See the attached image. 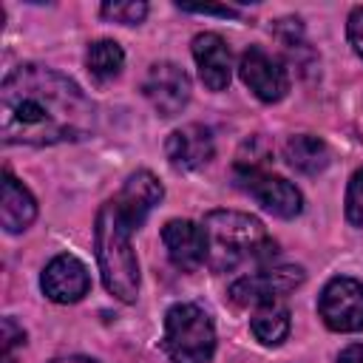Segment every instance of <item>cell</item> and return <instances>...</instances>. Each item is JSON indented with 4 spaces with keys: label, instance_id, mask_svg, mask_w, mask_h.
Listing matches in <instances>:
<instances>
[{
    "label": "cell",
    "instance_id": "cell-1",
    "mask_svg": "<svg viewBox=\"0 0 363 363\" xmlns=\"http://www.w3.org/2000/svg\"><path fill=\"white\" fill-rule=\"evenodd\" d=\"M96 125L94 102L54 68L17 65L0 88V133L6 145H57L85 139Z\"/></svg>",
    "mask_w": 363,
    "mask_h": 363
},
{
    "label": "cell",
    "instance_id": "cell-2",
    "mask_svg": "<svg viewBox=\"0 0 363 363\" xmlns=\"http://www.w3.org/2000/svg\"><path fill=\"white\" fill-rule=\"evenodd\" d=\"M204 238L207 258L204 264L213 272H230L247 261H269L275 255V241L264 230V224L247 213L235 210H213L204 216Z\"/></svg>",
    "mask_w": 363,
    "mask_h": 363
},
{
    "label": "cell",
    "instance_id": "cell-3",
    "mask_svg": "<svg viewBox=\"0 0 363 363\" xmlns=\"http://www.w3.org/2000/svg\"><path fill=\"white\" fill-rule=\"evenodd\" d=\"M130 233L133 227L128 224L116 201H108L99 207L94 241H96V261H99L102 284L113 298L125 303H133L139 292V261L130 247Z\"/></svg>",
    "mask_w": 363,
    "mask_h": 363
},
{
    "label": "cell",
    "instance_id": "cell-4",
    "mask_svg": "<svg viewBox=\"0 0 363 363\" xmlns=\"http://www.w3.org/2000/svg\"><path fill=\"white\" fill-rule=\"evenodd\" d=\"M162 349L173 363H207L216 352L210 315L196 303H176L164 315Z\"/></svg>",
    "mask_w": 363,
    "mask_h": 363
},
{
    "label": "cell",
    "instance_id": "cell-5",
    "mask_svg": "<svg viewBox=\"0 0 363 363\" xmlns=\"http://www.w3.org/2000/svg\"><path fill=\"white\" fill-rule=\"evenodd\" d=\"M303 284V269L295 264H281V267H264L258 272H250L238 278L230 286V298L238 306H264L275 303L281 295L292 292L295 286Z\"/></svg>",
    "mask_w": 363,
    "mask_h": 363
},
{
    "label": "cell",
    "instance_id": "cell-6",
    "mask_svg": "<svg viewBox=\"0 0 363 363\" xmlns=\"http://www.w3.org/2000/svg\"><path fill=\"white\" fill-rule=\"evenodd\" d=\"M318 312L323 323L335 332H360L363 329V284L346 275L332 278L320 292Z\"/></svg>",
    "mask_w": 363,
    "mask_h": 363
},
{
    "label": "cell",
    "instance_id": "cell-7",
    "mask_svg": "<svg viewBox=\"0 0 363 363\" xmlns=\"http://www.w3.org/2000/svg\"><path fill=\"white\" fill-rule=\"evenodd\" d=\"M235 184L244 187L272 216L295 218L301 213V207H303V199H301L298 187L292 182H286L284 176L267 173L264 167H258V170H235Z\"/></svg>",
    "mask_w": 363,
    "mask_h": 363
},
{
    "label": "cell",
    "instance_id": "cell-8",
    "mask_svg": "<svg viewBox=\"0 0 363 363\" xmlns=\"http://www.w3.org/2000/svg\"><path fill=\"white\" fill-rule=\"evenodd\" d=\"M142 88L159 116H176L190 99V77L176 62H153Z\"/></svg>",
    "mask_w": 363,
    "mask_h": 363
},
{
    "label": "cell",
    "instance_id": "cell-9",
    "mask_svg": "<svg viewBox=\"0 0 363 363\" xmlns=\"http://www.w3.org/2000/svg\"><path fill=\"white\" fill-rule=\"evenodd\" d=\"M238 74L244 79V85L264 102H278L286 91H289V77H286V68L269 57L267 51H261L258 45H250L244 54H241V62H238Z\"/></svg>",
    "mask_w": 363,
    "mask_h": 363
},
{
    "label": "cell",
    "instance_id": "cell-10",
    "mask_svg": "<svg viewBox=\"0 0 363 363\" xmlns=\"http://www.w3.org/2000/svg\"><path fill=\"white\" fill-rule=\"evenodd\" d=\"M43 292L57 301V303H74L79 301L88 286H91V275L85 269V264L74 255H57L48 261V267L43 269Z\"/></svg>",
    "mask_w": 363,
    "mask_h": 363
},
{
    "label": "cell",
    "instance_id": "cell-11",
    "mask_svg": "<svg viewBox=\"0 0 363 363\" xmlns=\"http://www.w3.org/2000/svg\"><path fill=\"white\" fill-rule=\"evenodd\" d=\"M162 241L167 247V255L170 261L182 269V272H190L196 269L199 264H204L207 258V238H204V230L187 218H173L162 227Z\"/></svg>",
    "mask_w": 363,
    "mask_h": 363
},
{
    "label": "cell",
    "instance_id": "cell-12",
    "mask_svg": "<svg viewBox=\"0 0 363 363\" xmlns=\"http://www.w3.org/2000/svg\"><path fill=\"white\" fill-rule=\"evenodd\" d=\"M164 153L173 170H196L213 159V136L204 125H184L167 136Z\"/></svg>",
    "mask_w": 363,
    "mask_h": 363
},
{
    "label": "cell",
    "instance_id": "cell-13",
    "mask_svg": "<svg viewBox=\"0 0 363 363\" xmlns=\"http://www.w3.org/2000/svg\"><path fill=\"white\" fill-rule=\"evenodd\" d=\"M162 196H164V190H162L159 179L150 170H136L125 182V187L119 190V196L113 201L122 210V216L128 218V224L136 230V227H142V221L147 218V213L162 201Z\"/></svg>",
    "mask_w": 363,
    "mask_h": 363
},
{
    "label": "cell",
    "instance_id": "cell-14",
    "mask_svg": "<svg viewBox=\"0 0 363 363\" xmlns=\"http://www.w3.org/2000/svg\"><path fill=\"white\" fill-rule=\"evenodd\" d=\"M193 60L199 65V77L210 91H224L230 85V48L227 43L213 34H196L193 37Z\"/></svg>",
    "mask_w": 363,
    "mask_h": 363
},
{
    "label": "cell",
    "instance_id": "cell-15",
    "mask_svg": "<svg viewBox=\"0 0 363 363\" xmlns=\"http://www.w3.org/2000/svg\"><path fill=\"white\" fill-rule=\"evenodd\" d=\"M37 216V201L34 196L17 182L11 173L3 176V204H0V221L6 233H23Z\"/></svg>",
    "mask_w": 363,
    "mask_h": 363
},
{
    "label": "cell",
    "instance_id": "cell-16",
    "mask_svg": "<svg viewBox=\"0 0 363 363\" xmlns=\"http://www.w3.org/2000/svg\"><path fill=\"white\" fill-rule=\"evenodd\" d=\"M284 159H286L289 167L312 176V173H320L329 164V147H326L323 139L309 136V133H301V136H289L286 139Z\"/></svg>",
    "mask_w": 363,
    "mask_h": 363
},
{
    "label": "cell",
    "instance_id": "cell-17",
    "mask_svg": "<svg viewBox=\"0 0 363 363\" xmlns=\"http://www.w3.org/2000/svg\"><path fill=\"white\" fill-rule=\"evenodd\" d=\"M250 326L264 346H278L289 335V309L281 303H264L255 309Z\"/></svg>",
    "mask_w": 363,
    "mask_h": 363
},
{
    "label": "cell",
    "instance_id": "cell-18",
    "mask_svg": "<svg viewBox=\"0 0 363 363\" xmlns=\"http://www.w3.org/2000/svg\"><path fill=\"white\" fill-rule=\"evenodd\" d=\"M85 62H88V71L96 82H111L113 77H119V71L125 65V51L113 40H96L88 48Z\"/></svg>",
    "mask_w": 363,
    "mask_h": 363
},
{
    "label": "cell",
    "instance_id": "cell-19",
    "mask_svg": "<svg viewBox=\"0 0 363 363\" xmlns=\"http://www.w3.org/2000/svg\"><path fill=\"white\" fill-rule=\"evenodd\" d=\"M99 11H102V17H108V20H113V23L136 26V23H142V17L147 14V6H145V3H136V0H119V3H105Z\"/></svg>",
    "mask_w": 363,
    "mask_h": 363
},
{
    "label": "cell",
    "instance_id": "cell-20",
    "mask_svg": "<svg viewBox=\"0 0 363 363\" xmlns=\"http://www.w3.org/2000/svg\"><path fill=\"white\" fill-rule=\"evenodd\" d=\"M346 218L354 227H363V167L349 182V190H346Z\"/></svg>",
    "mask_w": 363,
    "mask_h": 363
},
{
    "label": "cell",
    "instance_id": "cell-21",
    "mask_svg": "<svg viewBox=\"0 0 363 363\" xmlns=\"http://www.w3.org/2000/svg\"><path fill=\"white\" fill-rule=\"evenodd\" d=\"M17 343H26V332L11 318H6L3 320V352H6V363H11V349Z\"/></svg>",
    "mask_w": 363,
    "mask_h": 363
},
{
    "label": "cell",
    "instance_id": "cell-22",
    "mask_svg": "<svg viewBox=\"0 0 363 363\" xmlns=\"http://www.w3.org/2000/svg\"><path fill=\"white\" fill-rule=\"evenodd\" d=\"M349 43L363 57V6L352 9V14H349Z\"/></svg>",
    "mask_w": 363,
    "mask_h": 363
},
{
    "label": "cell",
    "instance_id": "cell-23",
    "mask_svg": "<svg viewBox=\"0 0 363 363\" xmlns=\"http://www.w3.org/2000/svg\"><path fill=\"white\" fill-rule=\"evenodd\" d=\"M182 11H193V14H218V17H235L238 9L233 6H179Z\"/></svg>",
    "mask_w": 363,
    "mask_h": 363
},
{
    "label": "cell",
    "instance_id": "cell-24",
    "mask_svg": "<svg viewBox=\"0 0 363 363\" xmlns=\"http://www.w3.org/2000/svg\"><path fill=\"white\" fill-rule=\"evenodd\" d=\"M337 363H363V343H352L340 352Z\"/></svg>",
    "mask_w": 363,
    "mask_h": 363
},
{
    "label": "cell",
    "instance_id": "cell-25",
    "mask_svg": "<svg viewBox=\"0 0 363 363\" xmlns=\"http://www.w3.org/2000/svg\"><path fill=\"white\" fill-rule=\"evenodd\" d=\"M51 363H96V360L82 357V354H71V357H57V360H51Z\"/></svg>",
    "mask_w": 363,
    "mask_h": 363
}]
</instances>
